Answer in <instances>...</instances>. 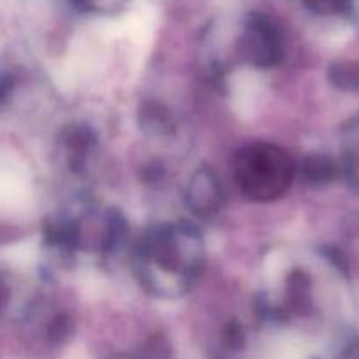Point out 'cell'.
Listing matches in <instances>:
<instances>
[{
    "label": "cell",
    "instance_id": "7a4b0ae2",
    "mask_svg": "<svg viewBox=\"0 0 359 359\" xmlns=\"http://www.w3.org/2000/svg\"><path fill=\"white\" fill-rule=\"evenodd\" d=\"M242 51L249 63L259 69H270L284 56L283 34L265 14H251L245 27Z\"/></svg>",
    "mask_w": 359,
    "mask_h": 359
},
{
    "label": "cell",
    "instance_id": "3957f363",
    "mask_svg": "<svg viewBox=\"0 0 359 359\" xmlns=\"http://www.w3.org/2000/svg\"><path fill=\"white\" fill-rule=\"evenodd\" d=\"M186 200L198 217L209 219L219 212L223 205V189L210 168L202 167L193 174L186 191Z\"/></svg>",
    "mask_w": 359,
    "mask_h": 359
},
{
    "label": "cell",
    "instance_id": "9c48e42d",
    "mask_svg": "<svg viewBox=\"0 0 359 359\" xmlns=\"http://www.w3.org/2000/svg\"><path fill=\"white\" fill-rule=\"evenodd\" d=\"M11 88H13V83H11L9 77L0 76V100L11 93Z\"/></svg>",
    "mask_w": 359,
    "mask_h": 359
},
{
    "label": "cell",
    "instance_id": "6da1fadb",
    "mask_svg": "<svg viewBox=\"0 0 359 359\" xmlns=\"http://www.w3.org/2000/svg\"><path fill=\"white\" fill-rule=\"evenodd\" d=\"M293 177L291 160L280 147L255 144L237 154L235 179L245 196L252 200H273L284 195Z\"/></svg>",
    "mask_w": 359,
    "mask_h": 359
},
{
    "label": "cell",
    "instance_id": "5b68a950",
    "mask_svg": "<svg viewBox=\"0 0 359 359\" xmlns=\"http://www.w3.org/2000/svg\"><path fill=\"white\" fill-rule=\"evenodd\" d=\"M65 149L69 151V163L72 168H79L84 163L88 151L95 142V135L88 126L74 125L65 132Z\"/></svg>",
    "mask_w": 359,
    "mask_h": 359
},
{
    "label": "cell",
    "instance_id": "8992f818",
    "mask_svg": "<svg viewBox=\"0 0 359 359\" xmlns=\"http://www.w3.org/2000/svg\"><path fill=\"white\" fill-rule=\"evenodd\" d=\"M48 333L51 337V340H55V342H65L74 333V321L70 319V316L58 314L53 319L51 325H49Z\"/></svg>",
    "mask_w": 359,
    "mask_h": 359
},
{
    "label": "cell",
    "instance_id": "52a82bcc",
    "mask_svg": "<svg viewBox=\"0 0 359 359\" xmlns=\"http://www.w3.org/2000/svg\"><path fill=\"white\" fill-rule=\"evenodd\" d=\"M346 2L347 0H305V4L318 13H337L346 6Z\"/></svg>",
    "mask_w": 359,
    "mask_h": 359
},
{
    "label": "cell",
    "instance_id": "ba28073f",
    "mask_svg": "<svg viewBox=\"0 0 359 359\" xmlns=\"http://www.w3.org/2000/svg\"><path fill=\"white\" fill-rule=\"evenodd\" d=\"M161 174H163V170H161V168L158 167V165L151 163V165H147V167H146V174H142V175H144V179H146V181L154 182V181H158V179L161 177Z\"/></svg>",
    "mask_w": 359,
    "mask_h": 359
},
{
    "label": "cell",
    "instance_id": "30bf717a",
    "mask_svg": "<svg viewBox=\"0 0 359 359\" xmlns=\"http://www.w3.org/2000/svg\"><path fill=\"white\" fill-rule=\"evenodd\" d=\"M72 2L81 4V6H83V4H88V2H90V0H72Z\"/></svg>",
    "mask_w": 359,
    "mask_h": 359
},
{
    "label": "cell",
    "instance_id": "277c9868",
    "mask_svg": "<svg viewBox=\"0 0 359 359\" xmlns=\"http://www.w3.org/2000/svg\"><path fill=\"white\" fill-rule=\"evenodd\" d=\"M139 123L147 135H168L174 130V119L170 112L156 102H147L140 107Z\"/></svg>",
    "mask_w": 359,
    "mask_h": 359
}]
</instances>
